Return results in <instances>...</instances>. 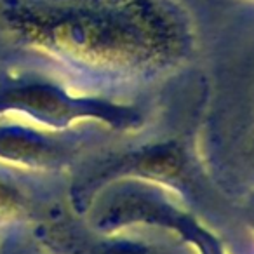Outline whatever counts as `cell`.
<instances>
[{"instance_id":"1","label":"cell","mask_w":254,"mask_h":254,"mask_svg":"<svg viewBox=\"0 0 254 254\" xmlns=\"http://www.w3.org/2000/svg\"><path fill=\"white\" fill-rule=\"evenodd\" d=\"M216 103L212 129H207L214 131L209 145L212 160L226 171L228 180H240L254 190V91Z\"/></svg>"},{"instance_id":"2","label":"cell","mask_w":254,"mask_h":254,"mask_svg":"<svg viewBox=\"0 0 254 254\" xmlns=\"http://www.w3.org/2000/svg\"><path fill=\"white\" fill-rule=\"evenodd\" d=\"M94 254H193L187 244L178 240H124V242L105 244Z\"/></svg>"},{"instance_id":"3","label":"cell","mask_w":254,"mask_h":254,"mask_svg":"<svg viewBox=\"0 0 254 254\" xmlns=\"http://www.w3.org/2000/svg\"><path fill=\"white\" fill-rule=\"evenodd\" d=\"M249 230H251V233H253V240H254V205L249 212Z\"/></svg>"},{"instance_id":"4","label":"cell","mask_w":254,"mask_h":254,"mask_svg":"<svg viewBox=\"0 0 254 254\" xmlns=\"http://www.w3.org/2000/svg\"><path fill=\"white\" fill-rule=\"evenodd\" d=\"M251 2H254V0H251Z\"/></svg>"}]
</instances>
